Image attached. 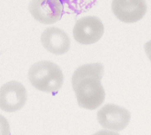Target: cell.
I'll return each instance as SVG.
<instances>
[{"instance_id":"1","label":"cell","mask_w":151,"mask_h":135,"mask_svg":"<svg viewBox=\"0 0 151 135\" xmlns=\"http://www.w3.org/2000/svg\"><path fill=\"white\" fill-rule=\"evenodd\" d=\"M104 66L101 63L83 65L76 69L71 78L78 105L87 110L100 106L105 98V91L101 83Z\"/></svg>"},{"instance_id":"2","label":"cell","mask_w":151,"mask_h":135,"mask_svg":"<svg viewBox=\"0 0 151 135\" xmlns=\"http://www.w3.org/2000/svg\"><path fill=\"white\" fill-rule=\"evenodd\" d=\"M28 78L35 89L47 93L57 92L64 83V75L60 68L47 60L40 61L31 65Z\"/></svg>"},{"instance_id":"3","label":"cell","mask_w":151,"mask_h":135,"mask_svg":"<svg viewBox=\"0 0 151 135\" xmlns=\"http://www.w3.org/2000/svg\"><path fill=\"white\" fill-rule=\"evenodd\" d=\"M104 33V25L99 18L86 16L77 20L74 26V38L81 44H91L98 41Z\"/></svg>"},{"instance_id":"4","label":"cell","mask_w":151,"mask_h":135,"mask_svg":"<svg viewBox=\"0 0 151 135\" xmlns=\"http://www.w3.org/2000/svg\"><path fill=\"white\" fill-rule=\"evenodd\" d=\"M130 112L124 107L111 104L102 107L97 112L99 124L104 128L115 131L125 128L130 120Z\"/></svg>"},{"instance_id":"5","label":"cell","mask_w":151,"mask_h":135,"mask_svg":"<svg viewBox=\"0 0 151 135\" xmlns=\"http://www.w3.org/2000/svg\"><path fill=\"white\" fill-rule=\"evenodd\" d=\"M27 99L25 86L20 82L11 81L4 84L0 90V107L2 110L12 112L21 109Z\"/></svg>"},{"instance_id":"6","label":"cell","mask_w":151,"mask_h":135,"mask_svg":"<svg viewBox=\"0 0 151 135\" xmlns=\"http://www.w3.org/2000/svg\"><path fill=\"white\" fill-rule=\"evenodd\" d=\"M63 5L58 0H35L28 5L33 18L45 24H51L59 21L63 12Z\"/></svg>"},{"instance_id":"7","label":"cell","mask_w":151,"mask_h":135,"mask_svg":"<svg viewBox=\"0 0 151 135\" xmlns=\"http://www.w3.org/2000/svg\"><path fill=\"white\" fill-rule=\"evenodd\" d=\"M111 9L120 21L133 23L141 20L147 11V5L143 0H114L111 2Z\"/></svg>"},{"instance_id":"8","label":"cell","mask_w":151,"mask_h":135,"mask_svg":"<svg viewBox=\"0 0 151 135\" xmlns=\"http://www.w3.org/2000/svg\"><path fill=\"white\" fill-rule=\"evenodd\" d=\"M41 41L46 50L57 55L66 53L70 47V39L68 34L55 27L46 28L41 34Z\"/></svg>"},{"instance_id":"9","label":"cell","mask_w":151,"mask_h":135,"mask_svg":"<svg viewBox=\"0 0 151 135\" xmlns=\"http://www.w3.org/2000/svg\"><path fill=\"white\" fill-rule=\"evenodd\" d=\"M144 49L146 54L151 62V40H149L145 44Z\"/></svg>"},{"instance_id":"10","label":"cell","mask_w":151,"mask_h":135,"mask_svg":"<svg viewBox=\"0 0 151 135\" xmlns=\"http://www.w3.org/2000/svg\"><path fill=\"white\" fill-rule=\"evenodd\" d=\"M92 135H120V134L118 133H116L114 131L106 130H101L96 132L94 134H93Z\"/></svg>"}]
</instances>
